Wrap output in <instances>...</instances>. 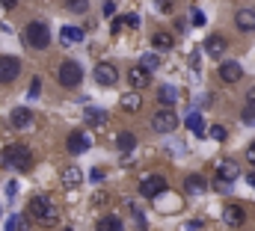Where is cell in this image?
I'll return each mask as SVG.
<instances>
[{
  "label": "cell",
  "instance_id": "obj_1",
  "mask_svg": "<svg viewBox=\"0 0 255 231\" xmlns=\"http://www.w3.org/2000/svg\"><path fill=\"white\" fill-rule=\"evenodd\" d=\"M27 214H30L42 229H51V226H57V220H60V211H57V205H54L48 196H33Z\"/></svg>",
  "mask_w": 255,
  "mask_h": 231
},
{
  "label": "cell",
  "instance_id": "obj_2",
  "mask_svg": "<svg viewBox=\"0 0 255 231\" xmlns=\"http://www.w3.org/2000/svg\"><path fill=\"white\" fill-rule=\"evenodd\" d=\"M3 163L6 166H12V169H18V172H27L30 166H33V154H30V148L27 145H9L6 151H3Z\"/></svg>",
  "mask_w": 255,
  "mask_h": 231
},
{
  "label": "cell",
  "instance_id": "obj_3",
  "mask_svg": "<svg viewBox=\"0 0 255 231\" xmlns=\"http://www.w3.org/2000/svg\"><path fill=\"white\" fill-rule=\"evenodd\" d=\"M24 42H27L30 48H48V42H51V30H48L42 21H30V24L24 27Z\"/></svg>",
  "mask_w": 255,
  "mask_h": 231
},
{
  "label": "cell",
  "instance_id": "obj_4",
  "mask_svg": "<svg viewBox=\"0 0 255 231\" xmlns=\"http://www.w3.org/2000/svg\"><path fill=\"white\" fill-rule=\"evenodd\" d=\"M57 77H60V83H63L65 89H71V86H77L83 80V68L74 59H65L63 65H60V71H57Z\"/></svg>",
  "mask_w": 255,
  "mask_h": 231
},
{
  "label": "cell",
  "instance_id": "obj_5",
  "mask_svg": "<svg viewBox=\"0 0 255 231\" xmlns=\"http://www.w3.org/2000/svg\"><path fill=\"white\" fill-rule=\"evenodd\" d=\"M151 127L157 130V133H172L175 127H178V116H175V110H157V113L151 116Z\"/></svg>",
  "mask_w": 255,
  "mask_h": 231
},
{
  "label": "cell",
  "instance_id": "obj_6",
  "mask_svg": "<svg viewBox=\"0 0 255 231\" xmlns=\"http://www.w3.org/2000/svg\"><path fill=\"white\" fill-rule=\"evenodd\" d=\"M95 80H98V86L113 89V86L119 83V71H116V65H113V62H98V65H95Z\"/></svg>",
  "mask_w": 255,
  "mask_h": 231
},
{
  "label": "cell",
  "instance_id": "obj_7",
  "mask_svg": "<svg viewBox=\"0 0 255 231\" xmlns=\"http://www.w3.org/2000/svg\"><path fill=\"white\" fill-rule=\"evenodd\" d=\"M163 193H166L163 175H151V178H145V181L139 184V196H145V199H160Z\"/></svg>",
  "mask_w": 255,
  "mask_h": 231
},
{
  "label": "cell",
  "instance_id": "obj_8",
  "mask_svg": "<svg viewBox=\"0 0 255 231\" xmlns=\"http://www.w3.org/2000/svg\"><path fill=\"white\" fill-rule=\"evenodd\" d=\"M21 71V62L15 57H0V83H12Z\"/></svg>",
  "mask_w": 255,
  "mask_h": 231
},
{
  "label": "cell",
  "instance_id": "obj_9",
  "mask_svg": "<svg viewBox=\"0 0 255 231\" xmlns=\"http://www.w3.org/2000/svg\"><path fill=\"white\" fill-rule=\"evenodd\" d=\"M128 83L139 92V89H145V86L151 83V71H145L142 65H133V68L128 71Z\"/></svg>",
  "mask_w": 255,
  "mask_h": 231
},
{
  "label": "cell",
  "instance_id": "obj_10",
  "mask_svg": "<svg viewBox=\"0 0 255 231\" xmlns=\"http://www.w3.org/2000/svg\"><path fill=\"white\" fill-rule=\"evenodd\" d=\"M65 145H68L71 154H83V151H89V136L80 133V130H71L68 139H65Z\"/></svg>",
  "mask_w": 255,
  "mask_h": 231
},
{
  "label": "cell",
  "instance_id": "obj_11",
  "mask_svg": "<svg viewBox=\"0 0 255 231\" xmlns=\"http://www.w3.org/2000/svg\"><path fill=\"white\" fill-rule=\"evenodd\" d=\"M223 220H226V226L238 229V226L247 220V211H244L241 205H226V208H223Z\"/></svg>",
  "mask_w": 255,
  "mask_h": 231
},
{
  "label": "cell",
  "instance_id": "obj_12",
  "mask_svg": "<svg viewBox=\"0 0 255 231\" xmlns=\"http://www.w3.org/2000/svg\"><path fill=\"white\" fill-rule=\"evenodd\" d=\"M244 77V68L238 65V62H220V80H226V83H238Z\"/></svg>",
  "mask_w": 255,
  "mask_h": 231
},
{
  "label": "cell",
  "instance_id": "obj_13",
  "mask_svg": "<svg viewBox=\"0 0 255 231\" xmlns=\"http://www.w3.org/2000/svg\"><path fill=\"white\" fill-rule=\"evenodd\" d=\"M241 175V166H238V160H220V166H217V178H223V181H235Z\"/></svg>",
  "mask_w": 255,
  "mask_h": 231
},
{
  "label": "cell",
  "instance_id": "obj_14",
  "mask_svg": "<svg viewBox=\"0 0 255 231\" xmlns=\"http://www.w3.org/2000/svg\"><path fill=\"white\" fill-rule=\"evenodd\" d=\"M178 98H181V92H178L175 86H160V89H157V101H160L166 110H169V107H175V104H178Z\"/></svg>",
  "mask_w": 255,
  "mask_h": 231
},
{
  "label": "cell",
  "instance_id": "obj_15",
  "mask_svg": "<svg viewBox=\"0 0 255 231\" xmlns=\"http://www.w3.org/2000/svg\"><path fill=\"white\" fill-rule=\"evenodd\" d=\"M235 24H238V30H244V33L255 30V12L253 9H241V12L235 15Z\"/></svg>",
  "mask_w": 255,
  "mask_h": 231
},
{
  "label": "cell",
  "instance_id": "obj_16",
  "mask_svg": "<svg viewBox=\"0 0 255 231\" xmlns=\"http://www.w3.org/2000/svg\"><path fill=\"white\" fill-rule=\"evenodd\" d=\"M12 124H15L18 130H27V127L33 124V113H30L27 107H18V110H12Z\"/></svg>",
  "mask_w": 255,
  "mask_h": 231
},
{
  "label": "cell",
  "instance_id": "obj_17",
  "mask_svg": "<svg viewBox=\"0 0 255 231\" xmlns=\"http://www.w3.org/2000/svg\"><path fill=\"white\" fill-rule=\"evenodd\" d=\"M223 51H226V39H223V36H208L205 54H208V57H223Z\"/></svg>",
  "mask_w": 255,
  "mask_h": 231
},
{
  "label": "cell",
  "instance_id": "obj_18",
  "mask_svg": "<svg viewBox=\"0 0 255 231\" xmlns=\"http://www.w3.org/2000/svg\"><path fill=\"white\" fill-rule=\"evenodd\" d=\"M172 45H175V39H172V33H166V30H160V33L151 36V48H157V51H169Z\"/></svg>",
  "mask_w": 255,
  "mask_h": 231
},
{
  "label": "cell",
  "instance_id": "obj_19",
  "mask_svg": "<svg viewBox=\"0 0 255 231\" xmlns=\"http://www.w3.org/2000/svg\"><path fill=\"white\" fill-rule=\"evenodd\" d=\"M86 124H92V127H104L107 124V113L104 110H98V107H86Z\"/></svg>",
  "mask_w": 255,
  "mask_h": 231
},
{
  "label": "cell",
  "instance_id": "obj_20",
  "mask_svg": "<svg viewBox=\"0 0 255 231\" xmlns=\"http://www.w3.org/2000/svg\"><path fill=\"white\" fill-rule=\"evenodd\" d=\"M187 127H190L193 136H199V139L208 133V127H205V118H202L199 113H190V116H187Z\"/></svg>",
  "mask_w": 255,
  "mask_h": 231
},
{
  "label": "cell",
  "instance_id": "obj_21",
  "mask_svg": "<svg viewBox=\"0 0 255 231\" xmlns=\"http://www.w3.org/2000/svg\"><path fill=\"white\" fill-rule=\"evenodd\" d=\"M139 107H142L139 92H125V95H122V110H128V113H139Z\"/></svg>",
  "mask_w": 255,
  "mask_h": 231
},
{
  "label": "cell",
  "instance_id": "obj_22",
  "mask_svg": "<svg viewBox=\"0 0 255 231\" xmlns=\"http://www.w3.org/2000/svg\"><path fill=\"white\" fill-rule=\"evenodd\" d=\"M80 181H83V172H80L77 166H65L63 169V184L65 187H77Z\"/></svg>",
  "mask_w": 255,
  "mask_h": 231
},
{
  "label": "cell",
  "instance_id": "obj_23",
  "mask_svg": "<svg viewBox=\"0 0 255 231\" xmlns=\"http://www.w3.org/2000/svg\"><path fill=\"white\" fill-rule=\"evenodd\" d=\"M60 36H63V42H65V45L83 42V30H80V27H63V30H60Z\"/></svg>",
  "mask_w": 255,
  "mask_h": 231
},
{
  "label": "cell",
  "instance_id": "obj_24",
  "mask_svg": "<svg viewBox=\"0 0 255 231\" xmlns=\"http://www.w3.org/2000/svg\"><path fill=\"white\" fill-rule=\"evenodd\" d=\"M98 231H125V226L119 217H104V220H98Z\"/></svg>",
  "mask_w": 255,
  "mask_h": 231
},
{
  "label": "cell",
  "instance_id": "obj_25",
  "mask_svg": "<svg viewBox=\"0 0 255 231\" xmlns=\"http://www.w3.org/2000/svg\"><path fill=\"white\" fill-rule=\"evenodd\" d=\"M205 187H208V184H205V178H202V175H190V178H187V193H190V196L205 193Z\"/></svg>",
  "mask_w": 255,
  "mask_h": 231
},
{
  "label": "cell",
  "instance_id": "obj_26",
  "mask_svg": "<svg viewBox=\"0 0 255 231\" xmlns=\"http://www.w3.org/2000/svg\"><path fill=\"white\" fill-rule=\"evenodd\" d=\"M116 145H119L122 151H133V145H136V136H133V133H128V130H122V133H119V139H116Z\"/></svg>",
  "mask_w": 255,
  "mask_h": 231
},
{
  "label": "cell",
  "instance_id": "obj_27",
  "mask_svg": "<svg viewBox=\"0 0 255 231\" xmlns=\"http://www.w3.org/2000/svg\"><path fill=\"white\" fill-rule=\"evenodd\" d=\"M208 136H211V139H217V142H226L229 130H226L223 124H211V127H208Z\"/></svg>",
  "mask_w": 255,
  "mask_h": 231
},
{
  "label": "cell",
  "instance_id": "obj_28",
  "mask_svg": "<svg viewBox=\"0 0 255 231\" xmlns=\"http://www.w3.org/2000/svg\"><path fill=\"white\" fill-rule=\"evenodd\" d=\"M157 62H160V59H157V54H151V51H148V54H142V59H139V65H142L145 71H154V68H157Z\"/></svg>",
  "mask_w": 255,
  "mask_h": 231
},
{
  "label": "cell",
  "instance_id": "obj_29",
  "mask_svg": "<svg viewBox=\"0 0 255 231\" xmlns=\"http://www.w3.org/2000/svg\"><path fill=\"white\" fill-rule=\"evenodd\" d=\"M65 6H68V12H86L89 0H65Z\"/></svg>",
  "mask_w": 255,
  "mask_h": 231
},
{
  "label": "cell",
  "instance_id": "obj_30",
  "mask_svg": "<svg viewBox=\"0 0 255 231\" xmlns=\"http://www.w3.org/2000/svg\"><path fill=\"white\" fill-rule=\"evenodd\" d=\"M241 118H244V124H255V107H244Z\"/></svg>",
  "mask_w": 255,
  "mask_h": 231
},
{
  "label": "cell",
  "instance_id": "obj_31",
  "mask_svg": "<svg viewBox=\"0 0 255 231\" xmlns=\"http://www.w3.org/2000/svg\"><path fill=\"white\" fill-rule=\"evenodd\" d=\"M101 12H104L107 18H113V12H116V3H113V0H104V6H101Z\"/></svg>",
  "mask_w": 255,
  "mask_h": 231
},
{
  "label": "cell",
  "instance_id": "obj_32",
  "mask_svg": "<svg viewBox=\"0 0 255 231\" xmlns=\"http://www.w3.org/2000/svg\"><path fill=\"white\" fill-rule=\"evenodd\" d=\"M229 187H232V184H229V181H223V178H217V181H214V190H217V193H229Z\"/></svg>",
  "mask_w": 255,
  "mask_h": 231
},
{
  "label": "cell",
  "instance_id": "obj_33",
  "mask_svg": "<svg viewBox=\"0 0 255 231\" xmlns=\"http://www.w3.org/2000/svg\"><path fill=\"white\" fill-rule=\"evenodd\" d=\"M125 27H128V21H125V18H113V33H116V36H119V33L125 30Z\"/></svg>",
  "mask_w": 255,
  "mask_h": 231
},
{
  "label": "cell",
  "instance_id": "obj_34",
  "mask_svg": "<svg viewBox=\"0 0 255 231\" xmlns=\"http://www.w3.org/2000/svg\"><path fill=\"white\" fill-rule=\"evenodd\" d=\"M247 163H250V166H255V139L247 145Z\"/></svg>",
  "mask_w": 255,
  "mask_h": 231
},
{
  "label": "cell",
  "instance_id": "obj_35",
  "mask_svg": "<svg viewBox=\"0 0 255 231\" xmlns=\"http://www.w3.org/2000/svg\"><path fill=\"white\" fill-rule=\"evenodd\" d=\"M193 24H196V27L205 24V12H202V9H193Z\"/></svg>",
  "mask_w": 255,
  "mask_h": 231
},
{
  "label": "cell",
  "instance_id": "obj_36",
  "mask_svg": "<svg viewBox=\"0 0 255 231\" xmlns=\"http://www.w3.org/2000/svg\"><path fill=\"white\" fill-rule=\"evenodd\" d=\"M18 220H21V217H9V223L3 226V231H15L18 229Z\"/></svg>",
  "mask_w": 255,
  "mask_h": 231
},
{
  "label": "cell",
  "instance_id": "obj_37",
  "mask_svg": "<svg viewBox=\"0 0 255 231\" xmlns=\"http://www.w3.org/2000/svg\"><path fill=\"white\" fill-rule=\"evenodd\" d=\"M247 107H255V86L247 92Z\"/></svg>",
  "mask_w": 255,
  "mask_h": 231
},
{
  "label": "cell",
  "instance_id": "obj_38",
  "mask_svg": "<svg viewBox=\"0 0 255 231\" xmlns=\"http://www.w3.org/2000/svg\"><path fill=\"white\" fill-rule=\"evenodd\" d=\"M36 95H39V80L30 83V98H36Z\"/></svg>",
  "mask_w": 255,
  "mask_h": 231
},
{
  "label": "cell",
  "instance_id": "obj_39",
  "mask_svg": "<svg viewBox=\"0 0 255 231\" xmlns=\"http://www.w3.org/2000/svg\"><path fill=\"white\" fill-rule=\"evenodd\" d=\"M157 3H160V9H163V12H169V9H172V0H157Z\"/></svg>",
  "mask_w": 255,
  "mask_h": 231
},
{
  "label": "cell",
  "instance_id": "obj_40",
  "mask_svg": "<svg viewBox=\"0 0 255 231\" xmlns=\"http://www.w3.org/2000/svg\"><path fill=\"white\" fill-rule=\"evenodd\" d=\"M125 21H128V27H136V24H139V18H136V15H128Z\"/></svg>",
  "mask_w": 255,
  "mask_h": 231
},
{
  "label": "cell",
  "instance_id": "obj_41",
  "mask_svg": "<svg viewBox=\"0 0 255 231\" xmlns=\"http://www.w3.org/2000/svg\"><path fill=\"white\" fill-rule=\"evenodd\" d=\"M104 178V169H92V181H101Z\"/></svg>",
  "mask_w": 255,
  "mask_h": 231
},
{
  "label": "cell",
  "instance_id": "obj_42",
  "mask_svg": "<svg viewBox=\"0 0 255 231\" xmlns=\"http://www.w3.org/2000/svg\"><path fill=\"white\" fill-rule=\"evenodd\" d=\"M15 3H18V0H0V6H6V9H12Z\"/></svg>",
  "mask_w": 255,
  "mask_h": 231
},
{
  "label": "cell",
  "instance_id": "obj_43",
  "mask_svg": "<svg viewBox=\"0 0 255 231\" xmlns=\"http://www.w3.org/2000/svg\"><path fill=\"white\" fill-rule=\"evenodd\" d=\"M250 181H253V187H255V175H250Z\"/></svg>",
  "mask_w": 255,
  "mask_h": 231
},
{
  "label": "cell",
  "instance_id": "obj_44",
  "mask_svg": "<svg viewBox=\"0 0 255 231\" xmlns=\"http://www.w3.org/2000/svg\"><path fill=\"white\" fill-rule=\"evenodd\" d=\"M63 231H71V229H63Z\"/></svg>",
  "mask_w": 255,
  "mask_h": 231
}]
</instances>
